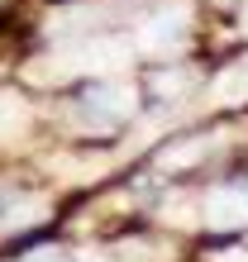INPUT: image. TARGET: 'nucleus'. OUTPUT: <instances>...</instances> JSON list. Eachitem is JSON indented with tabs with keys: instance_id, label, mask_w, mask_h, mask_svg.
Masks as SVG:
<instances>
[{
	"instance_id": "2",
	"label": "nucleus",
	"mask_w": 248,
	"mask_h": 262,
	"mask_svg": "<svg viewBox=\"0 0 248 262\" xmlns=\"http://www.w3.org/2000/svg\"><path fill=\"white\" fill-rule=\"evenodd\" d=\"M186 29H191V10L177 5V10H162V14H153V19L138 29V48L143 53H172L186 43Z\"/></svg>"
},
{
	"instance_id": "4",
	"label": "nucleus",
	"mask_w": 248,
	"mask_h": 262,
	"mask_svg": "<svg viewBox=\"0 0 248 262\" xmlns=\"http://www.w3.org/2000/svg\"><path fill=\"white\" fill-rule=\"evenodd\" d=\"M86 110H100L105 124H110V119H124V115L138 110V91L134 86H119V81H96V86L86 91Z\"/></svg>"
},
{
	"instance_id": "13",
	"label": "nucleus",
	"mask_w": 248,
	"mask_h": 262,
	"mask_svg": "<svg viewBox=\"0 0 248 262\" xmlns=\"http://www.w3.org/2000/svg\"><path fill=\"white\" fill-rule=\"evenodd\" d=\"M243 186H248V181H243Z\"/></svg>"
},
{
	"instance_id": "7",
	"label": "nucleus",
	"mask_w": 248,
	"mask_h": 262,
	"mask_svg": "<svg viewBox=\"0 0 248 262\" xmlns=\"http://www.w3.org/2000/svg\"><path fill=\"white\" fill-rule=\"evenodd\" d=\"M43 200H24V205H14V210H5L0 214V229H29L34 220H43Z\"/></svg>"
},
{
	"instance_id": "3",
	"label": "nucleus",
	"mask_w": 248,
	"mask_h": 262,
	"mask_svg": "<svg viewBox=\"0 0 248 262\" xmlns=\"http://www.w3.org/2000/svg\"><path fill=\"white\" fill-rule=\"evenodd\" d=\"M205 224L210 229H239V224H248V186H220V191H210Z\"/></svg>"
},
{
	"instance_id": "12",
	"label": "nucleus",
	"mask_w": 248,
	"mask_h": 262,
	"mask_svg": "<svg viewBox=\"0 0 248 262\" xmlns=\"http://www.w3.org/2000/svg\"><path fill=\"white\" fill-rule=\"evenodd\" d=\"M239 24H243V34H248V5H243V19H239Z\"/></svg>"
},
{
	"instance_id": "1",
	"label": "nucleus",
	"mask_w": 248,
	"mask_h": 262,
	"mask_svg": "<svg viewBox=\"0 0 248 262\" xmlns=\"http://www.w3.org/2000/svg\"><path fill=\"white\" fill-rule=\"evenodd\" d=\"M129 62V48L110 34H96L86 43H72L53 57H34L29 62V81H67V76H81V72H119Z\"/></svg>"
},
{
	"instance_id": "10",
	"label": "nucleus",
	"mask_w": 248,
	"mask_h": 262,
	"mask_svg": "<svg viewBox=\"0 0 248 262\" xmlns=\"http://www.w3.org/2000/svg\"><path fill=\"white\" fill-rule=\"evenodd\" d=\"M29 262H76V257L62 248H38V253H29Z\"/></svg>"
},
{
	"instance_id": "11",
	"label": "nucleus",
	"mask_w": 248,
	"mask_h": 262,
	"mask_svg": "<svg viewBox=\"0 0 248 262\" xmlns=\"http://www.w3.org/2000/svg\"><path fill=\"white\" fill-rule=\"evenodd\" d=\"M76 262H110V257H105V253H81Z\"/></svg>"
},
{
	"instance_id": "6",
	"label": "nucleus",
	"mask_w": 248,
	"mask_h": 262,
	"mask_svg": "<svg viewBox=\"0 0 248 262\" xmlns=\"http://www.w3.org/2000/svg\"><path fill=\"white\" fill-rule=\"evenodd\" d=\"M215 96L220 100H248V62H234L229 72H220V81H215Z\"/></svg>"
},
{
	"instance_id": "8",
	"label": "nucleus",
	"mask_w": 248,
	"mask_h": 262,
	"mask_svg": "<svg viewBox=\"0 0 248 262\" xmlns=\"http://www.w3.org/2000/svg\"><path fill=\"white\" fill-rule=\"evenodd\" d=\"M205 148H210L205 138H186V143H177V148H167V152H162V167H191Z\"/></svg>"
},
{
	"instance_id": "9",
	"label": "nucleus",
	"mask_w": 248,
	"mask_h": 262,
	"mask_svg": "<svg viewBox=\"0 0 248 262\" xmlns=\"http://www.w3.org/2000/svg\"><path fill=\"white\" fill-rule=\"evenodd\" d=\"M191 81H196V72H191V67H181V72H162V76H158V96H177V91H186Z\"/></svg>"
},
{
	"instance_id": "5",
	"label": "nucleus",
	"mask_w": 248,
	"mask_h": 262,
	"mask_svg": "<svg viewBox=\"0 0 248 262\" xmlns=\"http://www.w3.org/2000/svg\"><path fill=\"white\" fill-rule=\"evenodd\" d=\"M24 124H29V105L14 96V91H0V138L19 134Z\"/></svg>"
}]
</instances>
